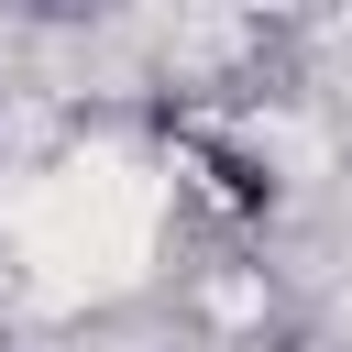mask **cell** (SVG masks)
Instances as JSON below:
<instances>
[]
</instances>
